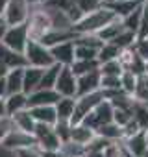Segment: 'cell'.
I'll list each match as a JSON object with an SVG mask.
<instances>
[{"label": "cell", "mask_w": 148, "mask_h": 157, "mask_svg": "<svg viewBox=\"0 0 148 157\" xmlns=\"http://www.w3.org/2000/svg\"><path fill=\"white\" fill-rule=\"evenodd\" d=\"M119 17H115V13L111 10H107L106 6H102L100 10L93 11V13H87L82 17L80 22H76L72 26L74 33L76 35H85V33H98L104 26H107L111 21H115Z\"/></svg>", "instance_id": "6da1fadb"}, {"label": "cell", "mask_w": 148, "mask_h": 157, "mask_svg": "<svg viewBox=\"0 0 148 157\" xmlns=\"http://www.w3.org/2000/svg\"><path fill=\"white\" fill-rule=\"evenodd\" d=\"M24 57H26L28 67H35V68H48L56 63L52 54H50V48H46L39 41L28 43V46L24 50Z\"/></svg>", "instance_id": "7a4b0ae2"}, {"label": "cell", "mask_w": 148, "mask_h": 157, "mask_svg": "<svg viewBox=\"0 0 148 157\" xmlns=\"http://www.w3.org/2000/svg\"><path fill=\"white\" fill-rule=\"evenodd\" d=\"M30 11H32V6L28 4V0H10V4L2 15V21L6 26H21L28 22Z\"/></svg>", "instance_id": "3957f363"}, {"label": "cell", "mask_w": 148, "mask_h": 157, "mask_svg": "<svg viewBox=\"0 0 148 157\" xmlns=\"http://www.w3.org/2000/svg\"><path fill=\"white\" fill-rule=\"evenodd\" d=\"M2 43L4 46L24 54L28 43H30V35H28V26L21 24V26H6V32L2 35Z\"/></svg>", "instance_id": "277c9868"}, {"label": "cell", "mask_w": 148, "mask_h": 157, "mask_svg": "<svg viewBox=\"0 0 148 157\" xmlns=\"http://www.w3.org/2000/svg\"><path fill=\"white\" fill-rule=\"evenodd\" d=\"M54 91L59 94V98H76L78 78L74 76V72L70 70V67H61Z\"/></svg>", "instance_id": "5b68a950"}, {"label": "cell", "mask_w": 148, "mask_h": 157, "mask_svg": "<svg viewBox=\"0 0 148 157\" xmlns=\"http://www.w3.org/2000/svg\"><path fill=\"white\" fill-rule=\"evenodd\" d=\"M104 93L102 91H96V93H91V94H85V96H78L76 98V109H74V117L70 120V124H80L100 102H104Z\"/></svg>", "instance_id": "8992f818"}, {"label": "cell", "mask_w": 148, "mask_h": 157, "mask_svg": "<svg viewBox=\"0 0 148 157\" xmlns=\"http://www.w3.org/2000/svg\"><path fill=\"white\" fill-rule=\"evenodd\" d=\"M109 122H113V105L109 104V100H104V102H100L84 120H82V124H85V126H89L91 129H98L100 126H104V124H109Z\"/></svg>", "instance_id": "52a82bcc"}, {"label": "cell", "mask_w": 148, "mask_h": 157, "mask_svg": "<svg viewBox=\"0 0 148 157\" xmlns=\"http://www.w3.org/2000/svg\"><path fill=\"white\" fill-rule=\"evenodd\" d=\"M33 146H37L35 137L30 135V133L19 131V129H15V128H13V131L4 139V142L0 144V148L6 150V151H10V153H15V151H19V150H24V148H33Z\"/></svg>", "instance_id": "ba28073f"}, {"label": "cell", "mask_w": 148, "mask_h": 157, "mask_svg": "<svg viewBox=\"0 0 148 157\" xmlns=\"http://www.w3.org/2000/svg\"><path fill=\"white\" fill-rule=\"evenodd\" d=\"M74 41H67V43H59L56 46L50 48V54L54 57V61L61 67H70L74 61H76V57H74Z\"/></svg>", "instance_id": "9c48e42d"}, {"label": "cell", "mask_w": 148, "mask_h": 157, "mask_svg": "<svg viewBox=\"0 0 148 157\" xmlns=\"http://www.w3.org/2000/svg\"><path fill=\"white\" fill-rule=\"evenodd\" d=\"M100 80H102L100 70H95V72H89L85 76H80L78 78V93H76V98L100 91Z\"/></svg>", "instance_id": "30bf717a"}, {"label": "cell", "mask_w": 148, "mask_h": 157, "mask_svg": "<svg viewBox=\"0 0 148 157\" xmlns=\"http://www.w3.org/2000/svg\"><path fill=\"white\" fill-rule=\"evenodd\" d=\"M57 100H59V94L54 89H37L35 93L28 94V109L43 107V105H56Z\"/></svg>", "instance_id": "8fae6325"}, {"label": "cell", "mask_w": 148, "mask_h": 157, "mask_svg": "<svg viewBox=\"0 0 148 157\" xmlns=\"http://www.w3.org/2000/svg\"><path fill=\"white\" fill-rule=\"evenodd\" d=\"M122 148L126 153L133 155V157H142L146 151H148V144H146V135L144 131H139L135 133L133 137L130 139H124L122 140Z\"/></svg>", "instance_id": "7c38bea8"}, {"label": "cell", "mask_w": 148, "mask_h": 157, "mask_svg": "<svg viewBox=\"0 0 148 157\" xmlns=\"http://www.w3.org/2000/svg\"><path fill=\"white\" fill-rule=\"evenodd\" d=\"M0 61H2L10 70H13V68H26V67H28L24 54L15 52V50L4 46L2 43H0Z\"/></svg>", "instance_id": "4fadbf2b"}, {"label": "cell", "mask_w": 148, "mask_h": 157, "mask_svg": "<svg viewBox=\"0 0 148 157\" xmlns=\"http://www.w3.org/2000/svg\"><path fill=\"white\" fill-rule=\"evenodd\" d=\"M43 70L45 68H35V67H26L24 68V80H22V93L28 96L32 93H35L41 87V80H43Z\"/></svg>", "instance_id": "5bb4252c"}, {"label": "cell", "mask_w": 148, "mask_h": 157, "mask_svg": "<svg viewBox=\"0 0 148 157\" xmlns=\"http://www.w3.org/2000/svg\"><path fill=\"white\" fill-rule=\"evenodd\" d=\"M74 39H76V33L72 30H50L48 33L43 35V39L39 43L45 44L46 48H52L59 43H67V41H74Z\"/></svg>", "instance_id": "9a60e30c"}, {"label": "cell", "mask_w": 148, "mask_h": 157, "mask_svg": "<svg viewBox=\"0 0 148 157\" xmlns=\"http://www.w3.org/2000/svg\"><path fill=\"white\" fill-rule=\"evenodd\" d=\"M96 137V131L91 129L89 126L85 124H72V129H70V140L76 142V144H82V146H87L93 139Z\"/></svg>", "instance_id": "2e32d148"}, {"label": "cell", "mask_w": 148, "mask_h": 157, "mask_svg": "<svg viewBox=\"0 0 148 157\" xmlns=\"http://www.w3.org/2000/svg\"><path fill=\"white\" fill-rule=\"evenodd\" d=\"M57 120L61 122H70L74 117V109H76V98H59L54 105Z\"/></svg>", "instance_id": "e0dca14e"}, {"label": "cell", "mask_w": 148, "mask_h": 157, "mask_svg": "<svg viewBox=\"0 0 148 157\" xmlns=\"http://www.w3.org/2000/svg\"><path fill=\"white\" fill-rule=\"evenodd\" d=\"M33 120L37 124H46V126H54L57 122V115L54 105H43V107H32L30 109Z\"/></svg>", "instance_id": "ac0fdd59"}, {"label": "cell", "mask_w": 148, "mask_h": 157, "mask_svg": "<svg viewBox=\"0 0 148 157\" xmlns=\"http://www.w3.org/2000/svg\"><path fill=\"white\" fill-rule=\"evenodd\" d=\"M10 118H11V122H13L15 129L33 135V129H35V124H37V122L33 120V117H32L30 109H26V111H21V113L13 115V117H10Z\"/></svg>", "instance_id": "d6986e66"}, {"label": "cell", "mask_w": 148, "mask_h": 157, "mask_svg": "<svg viewBox=\"0 0 148 157\" xmlns=\"http://www.w3.org/2000/svg\"><path fill=\"white\" fill-rule=\"evenodd\" d=\"M28 109V96L24 93H17V94H10L6 96V111L8 117H13L21 111Z\"/></svg>", "instance_id": "ffe728a7"}, {"label": "cell", "mask_w": 148, "mask_h": 157, "mask_svg": "<svg viewBox=\"0 0 148 157\" xmlns=\"http://www.w3.org/2000/svg\"><path fill=\"white\" fill-rule=\"evenodd\" d=\"M124 30H126V28H124L122 19H115V21H111L107 26H104L96 35L100 37V41H104V43H111V41H115Z\"/></svg>", "instance_id": "44dd1931"}, {"label": "cell", "mask_w": 148, "mask_h": 157, "mask_svg": "<svg viewBox=\"0 0 148 157\" xmlns=\"http://www.w3.org/2000/svg\"><path fill=\"white\" fill-rule=\"evenodd\" d=\"M96 135L109 140V142H122L124 140V135H122V128L117 126L115 122H109V124H104L96 129Z\"/></svg>", "instance_id": "7402d4cb"}, {"label": "cell", "mask_w": 148, "mask_h": 157, "mask_svg": "<svg viewBox=\"0 0 148 157\" xmlns=\"http://www.w3.org/2000/svg\"><path fill=\"white\" fill-rule=\"evenodd\" d=\"M22 80H24V68H13L6 76V85H8V96L22 93Z\"/></svg>", "instance_id": "603a6c76"}, {"label": "cell", "mask_w": 148, "mask_h": 157, "mask_svg": "<svg viewBox=\"0 0 148 157\" xmlns=\"http://www.w3.org/2000/svg\"><path fill=\"white\" fill-rule=\"evenodd\" d=\"M131 118L137 122L141 131H146L148 129V107H146V104L135 102L131 107Z\"/></svg>", "instance_id": "cb8c5ba5"}, {"label": "cell", "mask_w": 148, "mask_h": 157, "mask_svg": "<svg viewBox=\"0 0 148 157\" xmlns=\"http://www.w3.org/2000/svg\"><path fill=\"white\" fill-rule=\"evenodd\" d=\"M100 68V63H98V59H91V61H74L72 65H70V70L74 72V76L76 78H80V76H85V74H89V72H95V70H98Z\"/></svg>", "instance_id": "d4e9b609"}, {"label": "cell", "mask_w": 148, "mask_h": 157, "mask_svg": "<svg viewBox=\"0 0 148 157\" xmlns=\"http://www.w3.org/2000/svg\"><path fill=\"white\" fill-rule=\"evenodd\" d=\"M59 70H61V65H57V63H54L52 67L45 68L39 89H54L56 87V82H57V76H59Z\"/></svg>", "instance_id": "484cf974"}, {"label": "cell", "mask_w": 148, "mask_h": 157, "mask_svg": "<svg viewBox=\"0 0 148 157\" xmlns=\"http://www.w3.org/2000/svg\"><path fill=\"white\" fill-rule=\"evenodd\" d=\"M133 100L141 102V104L148 102V74L137 76V83H135V91H133Z\"/></svg>", "instance_id": "4316f807"}, {"label": "cell", "mask_w": 148, "mask_h": 157, "mask_svg": "<svg viewBox=\"0 0 148 157\" xmlns=\"http://www.w3.org/2000/svg\"><path fill=\"white\" fill-rule=\"evenodd\" d=\"M119 56H120V48H117L115 44H111V43H104V46L98 50V63L102 65V63H107V61H115V59H119Z\"/></svg>", "instance_id": "83f0119b"}, {"label": "cell", "mask_w": 148, "mask_h": 157, "mask_svg": "<svg viewBox=\"0 0 148 157\" xmlns=\"http://www.w3.org/2000/svg\"><path fill=\"white\" fill-rule=\"evenodd\" d=\"M74 44H82V46H87L93 50H100L104 46V41H100V37L96 33H85V35H76Z\"/></svg>", "instance_id": "f1b7e54d"}, {"label": "cell", "mask_w": 148, "mask_h": 157, "mask_svg": "<svg viewBox=\"0 0 148 157\" xmlns=\"http://www.w3.org/2000/svg\"><path fill=\"white\" fill-rule=\"evenodd\" d=\"M141 19H142V6L137 8L133 13H130L126 19H122L124 28H126L128 32H133V33L137 35V30H139V26H141Z\"/></svg>", "instance_id": "f546056e"}, {"label": "cell", "mask_w": 148, "mask_h": 157, "mask_svg": "<svg viewBox=\"0 0 148 157\" xmlns=\"http://www.w3.org/2000/svg\"><path fill=\"white\" fill-rule=\"evenodd\" d=\"M137 43V35L133 33V32H128V30H124L115 41H111V44H115L117 48H120V50H126V48H133V44Z\"/></svg>", "instance_id": "4dcf8cb0"}, {"label": "cell", "mask_w": 148, "mask_h": 157, "mask_svg": "<svg viewBox=\"0 0 148 157\" xmlns=\"http://www.w3.org/2000/svg\"><path fill=\"white\" fill-rule=\"evenodd\" d=\"M135 83H137V76H133L131 72L124 70V72L120 74V91H122L124 94H130V96H133Z\"/></svg>", "instance_id": "1f68e13d"}, {"label": "cell", "mask_w": 148, "mask_h": 157, "mask_svg": "<svg viewBox=\"0 0 148 157\" xmlns=\"http://www.w3.org/2000/svg\"><path fill=\"white\" fill-rule=\"evenodd\" d=\"M59 150H61V153H63L65 157H84V155H85V146L76 144V142H72V140L61 144Z\"/></svg>", "instance_id": "d6a6232c"}, {"label": "cell", "mask_w": 148, "mask_h": 157, "mask_svg": "<svg viewBox=\"0 0 148 157\" xmlns=\"http://www.w3.org/2000/svg\"><path fill=\"white\" fill-rule=\"evenodd\" d=\"M70 129H72V124H70V122H61V120H57V122L54 124V133L57 135V139L61 140V144H65V142L70 140Z\"/></svg>", "instance_id": "836d02e7"}, {"label": "cell", "mask_w": 148, "mask_h": 157, "mask_svg": "<svg viewBox=\"0 0 148 157\" xmlns=\"http://www.w3.org/2000/svg\"><path fill=\"white\" fill-rule=\"evenodd\" d=\"M74 57L78 61H91V59H96L98 57V50H93V48H87V46H82V44H74Z\"/></svg>", "instance_id": "e575fe53"}, {"label": "cell", "mask_w": 148, "mask_h": 157, "mask_svg": "<svg viewBox=\"0 0 148 157\" xmlns=\"http://www.w3.org/2000/svg\"><path fill=\"white\" fill-rule=\"evenodd\" d=\"M102 6H104V0H76V8H78L84 15L93 13V11L100 10Z\"/></svg>", "instance_id": "d590c367"}, {"label": "cell", "mask_w": 148, "mask_h": 157, "mask_svg": "<svg viewBox=\"0 0 148 157\" xmlns=\"http://www.w3.org/2000/svg\"><path fill=\"white\" fill-rule=\"evenodd\" d=\"M100 91H120V76H102Z\"/></svg>", "instance_id": "8d00e7d4"}, {"label": "cell", "mask_w": 148, "mask_h": 157, "mask_svg": "<svg viewBox=\"0 0 148 157\" xmlns=\"http://www.w3.org/2000/svg\"><path fill=\"white\" fill-rule=\"evenodd\" d=\"M98 70H100L102 76H120V74L124 72L122 67H120V63H119V59H115V61H107V63H102Z\"/></svg>", "instance_id": "74e56055"}, {"label": "cell", "mask_w": 148, "mask_h": 157, "mask_svg": "<svg viewBox=\"0 0 148 157\" xmlns=\"http://www.w3.org/2000/svg\"><path fill=\"white\" fill-rule=\"evenodd\" d=\"M131 120V111H120V109H113V122L120 128H124L128 122Z\"/></svg>", "instance_id": "f35d334b"}, {"label": "cell", "mask_w": 148, "mask_h": 157, "mask_svg": "<svg viewBox=\"0 0 148 157\" xmlns=\"http://www.w3.org/2000/svg\"><path fill=\"white\" fill-rule=\"evenodd\" d=\"M133 50L137 52V56L144 63H148V37L146 39H137V43L133 44Z\"/></svg>", "instance_id": "ab89813d"}, {"label": "cell", "mask_w": 148, "mask_h": 157, "mask_svg": "<svg viewBox=\"0 0 148 157\" xmlns=\"http://www.w3.org/2000/svg\"><path fill=\"white\" fill-rule=\"evenodd\" d=\"M13 122H11V118L10 117H4V118H0V144L4 142V139L13 131Z\"/></svg>", "instance_id": "60d3db41"}, {"label": "cell", "mask_w": 148, "mask_h": 157, "mask_svg": "<svg viewBox=\"0 0 148 157\" xmlns=\"http://www.w3.org/2000/svg\"><path fill=\"white\" fill-rule=\"evenodd\" d=\"M148 37V10H144L142 6V19H141V26L137 30V39H146Z\"/></svg>", "instance_id": "b9f144b4"}, {"label": "cell", "mask_w": 148, "mask_h": 157, "mask_svg": "<svg viewBox=\"0 0 148 157\" xmlns=\"http://www.w3.org/2000/svg\"><path fill=\"white\" fill-rule=\"evenodd\" d=\"M139 131H141V128L137 126V122H135L133 118H131L124 128H122V135H124V139H130V137H133V135H135V133H139Z\"/></svg>", "instance_id": "7bdbcfd3"}, {"label": "cell", "mask_w": 148, "mask_h": 157, "mask_svg": "<svg viewBox=\"0 0 148 157\" xmlns=\"http://www.w3.org/2000/svg\"><path fill=\"white\" fill-rule=\"evenodd\" d=\"M13 157H43V155H41V151L37 150V146H33V148H24V150L15 151Z\"/></svg>", "instance_id": "ee69618b"}, {"label": "cell", "mask_w": 148, "mask_h": 157, "mask_svg": "<svg viewBox=\"0 0 148 157\" xmlns=\"http://www.w3.org/2000/svg\"><path fill=\"white\" fill-rule=\"evenodd\" d=\"M8 96V85H6V78H0V98Z\"/></svg>", "instance_id": "f6af8a7d"}, {"label": "cell", "mask_w": 148, "mask_h": 157, "mask_svg": "<svg viewBox=\"0 0 148 157\" xmlns=\"http://www.w3.org/2000/svg\"><path fill=\"white\" fill-rule=\"evenodd\" d=\"M41 151V150H39ZM41 155L43 157H65L63 153H61V150H54V151H41Z\"/></svg>", "instance_id": "bcb514c9"}, {"label": "cell", "mask_w": 148, "mask_h": 157, "mask_svg": "<svg viewBox=\"0 0 148 157\" xmlns=\"http://www.w3.org/2000/svg\"><path fill=\"white\" fill-rule=\"evenodd\" d=\"M8 117V111H6V98H0V118Z\"/></svg>", "instance_id": "7dc6e473"}, {"label": "cell", "mask_w": 148, "mask_h": 157, "mask_svg": "<svg viewBox=\"0 0 148 157\" xmlns=\"http://www.w3.org/2000/svg\"><path fill=\"white\" fill-rule=\"evenodd\" d=\"M48 2V0H28V4L32 6V8H37V6H45Z\"/></svg>", "instance_id": "c3c4849f"}, {"label": "cell", "mask_w": 148, "mask_h": 157, "mask_svg": "<svg viewBox=\"0 0 148 157\" xmlns=\"http://www.w3.org/2000/svg\"><path fill=\"white\" fill-rule=\"evenodd\" d=\"M8 4H10V0H0V19H2V15H4V11H6V8H8Z\"/></svg>", "instance_id": "681fc988"}, {"label": "cell", "mask_w": 148, "mask_h": 157, "mask_svg": "<svg viewBox=\"0 0 148 157\" xmlns=\"http://www.w3.org/2000/svg\"><path fill=\"white\" fill-rule=\"evenodd\" d=\"M8 72H10V68H8L2 61H0V78H6V76H8Z\"/></svg>", "instance_id": "f907efd6"}, {"label": "cell", "mask_w": 148, "mask_h": 157, "mask_svg": "<svg viewBox=\"0 0 148 157\" xmlns=\"http://www.w3.org/2000/svg\"><path fill=\"white\" fill-rule=\"evenodd\" d=\"M84 157H104V151H85Z\"/></svg>", "instance_id": "816d5d0a"}, {"label": "cell", "mask_w": 148, "mask_h": 157, "mask_svg": "<svg viewBox=\"0 0 148 157\" xmlns=\"http://www.w3.org/2000/svg\"><path fill=\"white\" fill-rule=\"evenodd\" d=\"M106 2H130V0H106Z\"/></svg>", "instance_id": "f5cc1de1"}, {"label": "cell", "mask_w": 148, "mask_h": 157, "mask_svg": "<svg viewBox=\"0 0 148 157\" xmlns=\"http://www.w3.org/2000/svg\"><path fill=\"white\" fill-rule=\"evenodd\" d=\"M144 74H148V63H146V67H144Z\"/></svg>", "instance_id": "db71d44e"}, {"label": "cell", "mask_w": 148, "mask_h": 157, "mask_svg": "<svg viewBox=\"0 0 148 157\" xmlns=\"http://www.w3.org/2000/svg\"><path fill=\"white\" fill-rule=\"evenodd\" d=\"M144 135H146V144H148V129L144 131Z\"/></svg>", "instance_id": "11a10c76"}, {"label": "cell", "mask_w": 148, "mask_h": 157, "mask_svg": "<svg viewBox=\"0 0 148 157\" xmlns=\"http://www.w3.org/2000/svg\"><path fill=\"white\" fill-rule=\"evenodd\" d=\"M124 157H133V155H130V153H126V151H124Z\"/></svg>", "instance_id": "9f6ffc18"}, {"label": "cell", "mask_w": 148, "mask_h": 157, "mask_svg": "<svg viewBox=\"0 0 148 157\" xmlns=\"http://www.w3.org/2000/svg\"><path fill=\"white\" fill-rule=\"evenodd\" d=\"M142 157H148V151H146V153H144V155H142Z\"/></svg>", "instance_id": "6f0895ef"}, {"label": "cell", "mask_w": 148, "mask_h": 157, "mask_svg": "<svg viewBox=\"0 0 148 157\" xmlns=\"http://www.w3.org/2000/svg\"><path fill=\"white\" fill-rule=\"evenodd\" d=\"M146 107H148V102H146Z\"/></svg>", "instance_id": "680465c9"}]
</instances>
